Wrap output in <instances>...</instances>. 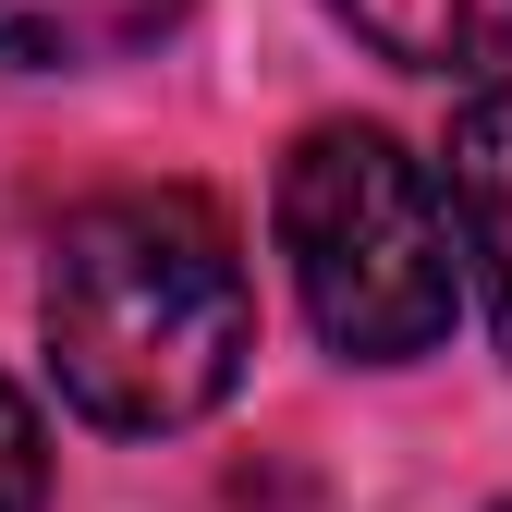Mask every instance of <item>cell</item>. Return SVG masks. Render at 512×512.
Segmentation results:
<instances>
[{
  "label": "cell",
  "mask_w": 512,
  "mask_h": 512,
  "mask_svg": "<svg viewBox=\"0 0 512 512\" xmlns=\"http://www.w3.org/2000/svg\"><path fill=\"white\" fill-rule=\"evenodd\" d=\"M37 330H49V378L86 427L122 439H159V427H196L244 354H256V281L220 232L208 196H98L61 220L49 244V293H37Z\"/></svg>",
  "instance_id": "6da1fadb"
},
{
  "label": "cell",
  "mask_w": 512,
  "mask_h": 512,
  "mask_svg": "<svg viewBox=\"0 0 512 512\" xmlns=\"http://www.w3.org/2000/svg\"><path fill=\"white\" fill-rule=\"evenodd\" d=\"M281 256L330 354L415 366L452 342V220L378 122H317L281 159Z\"/></svg>",
  "instance_id": "7a4b0ae2"
},
{
  "label": "cell",
  "mask_w": 512,
  "mask_h": 512,
  "mask_svg": "<svg viewBox=\"0 0 512 512\" xmlns=\"http://www.w3.org/2000/svg\"><path fill=\"white\" fill-rule=\"evenodd\" d=\"M439 183H452V244L476 256L488 330H500V354H512V74L464 98V122H452V171H439Z\"/></svg>",
  "instance_id": "3957f363"
},
{
  "label": "cell",
  "mask_w": 512,
  "mask_h": 512,
  "mask_svg": "<svg viewBox=\"0 0 512 512\" xmlns=\"http://www.w3.org/2000/svg\"><path fill=\"white\" fill-rule=\"evenodd\" d=\"M183 25V0H0V61L13 74H98Z\"/></svg>",
  "instance_id": "277c9868"
},
{
  "label": "cell",
  "mask_w": 512,
  "mask_h": 512,
  "mask_svg": "<svg viewBox=\"0 0 512 512\" xmlns=\"http://www.w3.org/2000/svg\"><path fill=\"white\" fill-rule=\"evenodd\" d=\"M330 13L403 74H476L512 49V0H330Z\"/></svg>",
  "instance_id": "5b68a950"
},
{
  "label": "cell",
  "mask_w": 512,
  "mask_h": 512,
  "mask_svg": "<svg viewBox=\"0 0 512 512\" xmlns=\"http://www.w3.org/2000/svg\"><path fill=\"white\" fill-rule=\"evenodd\" d=\"M49 500V439H37V403L0 378V512H37Z\"/></svg>",
  "instance_id": "8992f818"
},
{
  "label": "cell",
  "mask_w": 512,
  "mask_h": 512,
  "mask_svg": "<svg viewBox=\"0 0 512 512\" xmlns=\"http://www.w3.org/2000/svg\"><path fill=\"white\" fill-rule=\"evenodd\" d=\"M500 512H512V500H500Z\"/></svg>",
  "instance_id": "52a82bcc"
}]
</instances>
